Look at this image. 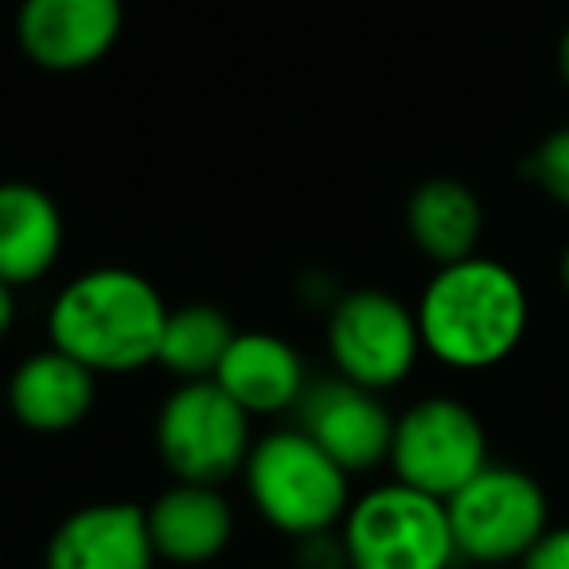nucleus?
Segmentation results:
<instances>
[{"instance_id":"1","label":"nucleus","mask_w":569,"mask_h":569,"mask_svg":"<svg viewBox=\"0 0 569 569\" xmlns=\"http://www.w3.org/2000/svg\"><path fill=\"white\" fill-rule=\"evenodd\" d=\"M421 348L452 371H488L519 351L530 297L511 266L472 253L437 266L418 301Z\"/></svg>"},{"instance_id":"2","label":"nucleus","mask_w":569,"mask_h":569,"mask_svg":"<svg viewBox=\"0 0 569 569\" xmlns=\"http://www.w3.org/2000/svg\"><path fill=\"white\" fill-rule=\"evenodd\" d=\"M168 305L137 269H87L59 289L48 340L94 375H133L157 363Z\"/></svg>"},{"instance_id":"3","label":"nucleus","mask_w":569,"mask_h":569,"mask_svg":"<svg viewBox=\"0 0 569 569\" xmlns=\"http://www.w3.org/2000/svg\"><path fill=\"white\" fill-rule=\"evenodd\" d=\"M242 480L258 519L293 542L340 530L351 507V476L297 426L258 437Z\"/></svg>"},{"instance_id":"4","label":"nucleus","mask_w":569,"mask_h":569,"mask_svg":"<svg viewBox=\"0 0 569 569\" xmlns=\"http://www.w3.org/2000/svg\"><path fill=\"white\" fill-rule=\"evenodd\" d=\"M340 542L348 569H452L460 561L445 499L398 480L351 499Z\"/></svg>"},{"instance_id":"5","label":"nucleus","mask_w":569,"mask_h":569,"mask_svg":"<svg viewBox=\"0 0 569 569\" xmlns=\"http://www.w3.org/2000/svg\"><path fill=\"white\" fill-rule=\"evenodd\" d=\"M250 413L214 379L180 382L157 413V452L172 480L222 488L253 449Z\"/></svg>"},{"instance_id":"6","label":"nucleus","mask_w":569,"mask_h":569,"mask_svg":"<svg viewBox=\"0 0 569 569\" xmlns=\"http://www.w3.org/2000/svg\"><path fill=\"white\" fill-rule=\"evenodd\" d=\"M445 507L457 553L480 569L519 566L550 530V499L542 483L511 465H488Z\"/></svg>"},{"instance_id":"7","label":"nucleus","mask_w":569,"mask_h":569,"mask_svg":"<svg viewBox=\"0 0 569 569\" xmlns=\"http://www.w3.org/2000/svg\"><path fill=\"white\" fill-rule=\"evenodd\" d=\"M387 465L395 468L398 483L449 503L468 480H476L491 465L483 421L460 398H421L395 418Z\"/></svg>"},{"instance_id":"8","label":"nucleus","mask_w":569,"mask_h":569,"mask_svg":"<svg viewBox=\"0 0 569 569\" xmlns=\"http://www.w3.org/2000/svg\"><path fill=\"white\" fill-rule=\"evenodd\" d=\"M418 312L382 289L343 293L328 312V356L340 379L375 395L410 379L421 356Z\"/></svg>"},{"instance_id":"9","label":"nucleus","mask_w":569,"mask_h":569,"mask_svg":"<svg viewBox=\"0 0 569 569\" xmlns=\"http://www.w3.org/2000/svg\"><path fill=\"white\" fill-rule=\"evenodd\" d=\"M297 429L309 433L348 476L371 472L390 460L395 441V413L382 398L367 387L340 379L309 382L305 398L297 402Z\"/></svg>"},{"instance_id":"10","label":"nucleus","mask_w":569,"mask_h":569,"mask_svg":"<svg viewBox=\"0 0 569 569\" xmlns=\"http://www.w3.org/2000/svg\"><path fill=\"white\" fill-rule=\"evenodd\" d=\"M121 0H20L17 40L40 71L79 74L102 63L121 40Z\"/></svg>"},{"instance_id":"11","label":"nucleus","mask_w":569,"mask_h":569,"mask_svg":"<svg viewBox=\"0 0 569 569\" xmlns=\"http://www.w3.org/2000/svg\"><path fill=\"white\" fill-rule=\"evenodd\" d=\"M141 503L102 499L71 511L43 546V569H157Z\"/></svg>"},{"instance_id":"12","label":"nucleus","mask_w":569,"mask_h":569,"mask_svg":"<svg viewBox=\"0 0 569 569\" xmlns=\"http://www.w3.org/2000/svg\"><path fill=\"white\" fill-rule=\"evenodd\" d=\"M149 535L160 561L196 569L222 558L234 542V507L222 488L207 483H180L164 488L149 507Z\"/></svg>"},{"instance_id":"13","label":"nucleus","mask_w":569,"mask_h":569,"mask_svg":"<svg viewBox=\"0 0 569 569\" xmlns=\"http://www.w3.org/2000/svg\"><path fill=\"white\" fill-rule=\"evenodd\" d=\"M214 382L250 418H273L297 410L312 379L305 371L301 351L289 340L273 332H238L214 371Z\"/></svg>"},{"instance_id":"14","label":"nucleus","mask_w":569,"mask_h":569,"mask_svg":"<svg viewBox=\"0 0 569 569\" xmlns=\"http://www.w3.org/2000/svg\"><path fill=\"white\" fill-rule=\"evenodd\" d=\"M94 398L98 375L59 348L28 356L9 379V410L32 433H71L90 418Z\"/></svg>"},{"instance_id":"15","label":"nucleus","mask_w":569,"mask_h":569,"mask_svg":"<svg viewBox=\"0 0 569 569\" xmlns=\"http://www.w3.org/2000/svg\"><path fill=\"white\" fill-rule=\"evenodd\" d=\"M63 211L40 183H0V281L12 289L43 281L63 253Z\"/></svg>"},{"instance_id":"16","label":"nucleus","mask_w":569,"mask_h":569,"mask_svg":"<svg viewBox=\"0 0 569 569\" xmlns=\"http://www.w3.org/2000/svg\"><path fill=\"white\" fill-rule=\"evenodd\" d=\"M410 242L437 266H452L476 253L483 238V203L457 176H433L418 183L406 203Z\"/></svg>"},{"instance_id":"17","label":"nucleus","mask_w":569,"mask_h":569,"mask_svg":"<svg viewBox=\"0 0 569 569\" xmlns=\"http://www.w3.org/2000/svg\"><path fill=\"white\" fill-rule=\"evenodd\" d=\"M234 336H238V328L230 325V317L222 309L203 305V301L180 305V309H168L157 363L180 382L214 379V371H219L222 356L230 351Z\"/></svg>"},{"instance_id":"18","label":"nucleus","mask_w":569,"mask_h":569,"mask_svg":"<svg viewBox=\"0 0 569 569\" xmlns=\"http://www.w3.org/2000/svg\"><path fill=\"white\" fill-rule=\"evenodd\" d=\"M527 172L546 199L569 211V126L553 129L538 141V149L527 160Z\"/></svg>"},{"instance_id":"19","label":"nucleus","mask_w":569,"mask_h":569,"mask_svg":"<svg viewBox=\"0 0 569 569\" xmlns=\"http://www.w3.org/2000/svg\"><path fill=\"white\" fill-rule=\"evenodd\" d=\"M297 569H348V553H343L340 530H325V535H309L297 542L293 550Z\"/></svg>"},{"instance_id":"20","label":"nucleus","mask_w":569,"mask_h":569,"mask_svg":"<svg viewBox=\"0 0 569 569\" xmlns=\"http://www.w3.org/2000/svg\"><path fill=\"white\" fill-rule=\"evenodd\" d=\"M519 569H569V527L546 530L519 561Z\"/></svg>"},{"instance_id":"21","label":"nucleus","mask_w":569,"mask_h":569,"mask_svg":"<svg viewBox=\"0 0 569 569\" xmlns=\"http://www.w3.org/2000/svg\"><path fill=\"white\" fill-rule=\"evenodd\" d=\"M12 325H17V289L0 281V343L9 340Z\"/></svg>"},{"instance_id":"22","label":"nucleus","mask_w":569,"mask_h":569,"mask_svg":"<svg viewBox=\"0 0 569 569\" xmlns=\"http://www.w3.org/2000/svg\"><path fill=\"white\" fill-rule=\"evenodd\" d=\"M558 71H561V82L569 87V28L561 32V43H558Z\"/></svg>"},{"instance_id":"23","label":"nucleus","mask_w":569,"mask_h":569,"mask_svg":"<svg viewBox=\"0 0 569 569\" xmlns=\"http://www.w3.org/2000/svg\"><path fill=\"white\" fill-rule=\"evenodd\" d=\"M558 273H561V289L569 293V242H566V250H561V266H558Z\"/></svg>"},{"instance_id":"24","label":"nucleus","mask_w":569,"mask_h":569,"mask_svg":"<svg viewBox=\"0 0 569 569\" xmlns=\"http://www.w3.org/2000/svg\"><path fill=\"white\" fill-rule=\"evenodd\" d=\"M496 569H511V566H496Z\"/></svg>"}]
</instances>
